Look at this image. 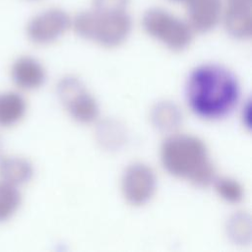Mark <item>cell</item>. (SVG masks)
Returning <instances> with one entry per match:
<instances>
[{"label": "cell", "instance_id": "obj_3", "mask_svg": "<svg viewBox=\"0 0 252 252\" xmlns=\"http://www.w3.org/2000/svg\"><path fill=\"white\" fill-rule=\"evenodd\" d=\"M73 27L81 37L105 47H115L124 42L132 30V19L127 11L91 9L79 13Z\"/></svg>", "mask_w": 252, "mask_h": 252}, {"label": "cell", "instance_id": "obj_17", "mask_svg": "<svg viewBox=\"0 0 252 252\" xmlns=\"http://www.w3.org/2000/svg\"><path fill=\"white\" fill-rule=\"evenodd\" d=\"M106 127H101L100 130V137H101V141L103 142V144H107L110 145V147L112 148L113 145L118 146L120 144V142H122V134L123 132L118 128V127H114L113 124H106Z\"/></svg>", "mask_w": 252, "mask_h": 252}, {"label": "cell", "instance_id": "obj_5", "mask_svg": "<svg viewBox=\"0 0 252 252\" xmlns=\"http://www.w3.org/2000/svg\"><path fill=\"white\" fill-rule=\"evenodd\" d=\"M56 93L60 102L78 122L91 123L97 118L98 104L78 78L74 76L62 78L58 82Z\"/></svg>", "mask_w": 252, "mask_h": 252}, {"label": "cell", "instance_id": "obj_11", "mask_svg": "<svg viewBox=\"0 0 252 252\" xmlns=\"http://www.w3.org/2000/svg\"><path fill=\"white\" fill-rule=\"evenodd\" d=\"M33 175L32 164L20 157H6L0 158V178L13 186L28 183Z\"/></svg>", "mask_w": 252, "mask_h": 252}, {"label": "cell", "instance_id": "obj_1", "mask_svg": "<svg viewBox=\"0 0 252 252\" xmlns=\"http://www.w3.org/2000/svg\"><path fill=\"white\" fill-rule=\"evenodd\" d=\"M185 96L190 109L197 116L209 120L220 119L235 108L240 86L236 76L226 67L206 63L189 74Z\"/></svg>", "mask_w": 252, "mask_h": 252}, {"label": "cell", "instance_id": "obj_9", "mask_svg": "<svg viewBox=\"0 0 252 252\" xmlns=\"http://www.w3.org/2000/svg\"><path fill=\"white\" fill-rule=\"evenodd\" d=\"M252 0H226L223 25L229 35L237 39L251 36Z\"/></svg>", "mask_w": 252, "mask_h": 252}, {"label": "cell", "instance_id": "obj_14", "mask_svg": "<svg viewBox=\"0 0 252 252\" xmlns=\"http://www.w3.org/2000/svg\"><path fill=\"white\" fill-rule=\"evenodd\" d=\"M22 197L18 187L0 181V222L8 220L17 212Z\"/></svg>", "mask_w": 252, "mask_h": 252}, {"label": "cell", "instance_id": "obj_2", "mask_svg": "<svg viewBox=\"0 0 252 252\" xmlns=\"http://www.w3.org/2000/svg\"><path fill=\"white\" fill-rule=\"evenodd\" d=\"M160 160L173 176L186 178L198 186H208L216 179L205 143L188 134H173L160 147Z\"/></svg>", "mask_w": 252, "mask_h": 252}, {"label": "cell", "instance_id": "obj_4", "mask_svg": "<svg viewBox=\"0 0 252 252\" xmlns=\"http://www.w3.org/2000/svg\"><path fill=\"white\" fill-rule=\"evenodd\" d=\"M142 25L149 35L174 51L187 48L193 38L189 23L162 8L147 10L143 15Z\"/></svg>", "mask_w": 252, "mask_h": 252}, {"label": "cell", "instance_id": "obj_12", "mask_svg": "<svg viewBox=\"0 0 252 252\" xmlns=\"http://www.w3.org/2000/svg\"><path fill=\"white\" fill-rule=\"evenodd\" d=\"M27 102L22 94L16 92L0 94V126L10 127L25 116Z\"/></svg>", "mask_w": 252, "mask_h": 252}, {"label": "cell", "instance_id": "obj_7", "mask_svg": "<svg viewBox=\"0 0 252 252\" xmlns=\"http://www.w3.org/2000/svg\"><path fill=\"white\" fill-rule=\"evenodd\" d=\"M71 25L72 21L65 11L52 8L31 19L27 26V34L36 44H48L62 36Z\"/></svg>", "mask_w": 252, "mask_h": 252}, {"label": "cell", "instance_id": "obj_6", "mask_svg": "<svg viewBox=\"0 0 252 252\" xmlns=\"http://www.w3.org/2000/svg\"><path fill=\"white\" fill-rule=\"evenodd\" d=\"M157 188V178L153 169L142 162H135L126 167L121 179L124 198L134 206L148 203Z\"/></svg>", "mask_w": 252, "mask_h": 252}, {"label": "cell", "instance_id": "obj_8", "mask_svg": "<svg viewBox=\"0 0 252 252\" xmlns=\"http://www.w3.org/2000/svg\"><path fill=\"white\" fill-rule=\"evenodd\" d=\"M188 23L193 31L208 32L214 30L222 16V0H189Z\"/></svg>", "mask_w": 252, "mask_h": 252}, {"label": "cell", "instance_id": "obj_19", "mask_svg": "<svg viewBox=\"0 0 252 252\" xmlns=\"http://www.w3.org/2000/svg\"><path fill=\"white\" fill-rule=\"evenodd\" d=\"M169 1H172L175 3H187L189 0H169Z\"/></svg>", "mask_w": 252, "mask_h": 252}, {"label": "cell", "instance_id": "obj_13", "mask_svg": "<svg viewBox=\"0 0 252 252\" xmlns=\"http://www.w3.org/2000/svg\"><path fill=\"white\" fill-rule=\"evenodd\" d=\"M153 124L161 131H173L182 122V113L171 101H159L152 109Z\"/></svg>", "mask_w": 252, "mask_h": 252}, {"label": "cell", "instance_id": "obj_10", "mask_svg": "<svg viewBox=\"0 0 252 252\" xmlns=\"http://www.w3.org/2000/svg\"><path fill=\"white\" fill-rule=\"evenodd\" d=\"M11 75L19 88L28 91L40 88L46 79L44 67L32 56L19 57L12 66Z\"/></svg>", "mask_w": 252, "mask_h": 252}, {"label": "cell", "instance_id": "obj_16", "mask_svg": "<svg viewBox=\"0 0 252 252\" xmlns=\"http://www.w3.org/2000/svg\"><path fill=\"white\" fill-rule=\"evenodd\" d=\"M217 193L229 203H238L243 198V188L238 181L229 177H220L214 180Z\"/></svg>", "mask_w": 252, "mask_h": 252}, {"label": "cell", "instance_id": "obj_18", "mask_svg": "<svg viewBox=\"0 0 252 252\" xmlns=\"http://www.w3.org/2000/svg\"><path fill=\"white\" fill-rule=\"evenodd\" d=\"M129 0H93V8L103 11H127Z\"/></svg>", "mask_w": 252, "mask_h": 252}, {"label": "cell", "instance_id": "obj_20", "mask_svg": "<svg viewBox=\"0 0 252 252\" xmlns=\"http://www.w3.org/2000/svg\"><path fill=\"white\" fill-rule=\"evenodd\" d=\"M2 150H3V143H2V140L0 138V158H2Z\"/></svg>", "mask_w": 252, "mask_h": 252}, {"label": "cell", "instance_id": "obj_15", "mask_svg": "<svg viewBox=\"0 0 252 252\" xmlns=\"http://www.w3.org/2000/svg\"><path fill=\"white\" fill-rule=\"evenodd\" d=\"M226 231L228 236L238 244H245L251 238L250 217L243 213H237L227 221Z\"/></svg>", "mask_w": 252, "mask_h": 252}]
</instances>
